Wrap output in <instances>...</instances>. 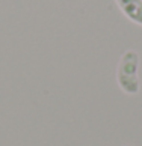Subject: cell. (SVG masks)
I'll use <instances>...</instances> for the list:
<instances>
[{"label": "cell", "instance_id": "cell-1", "mask_svg": "<svg viewBox=\"0 0 142 146\" xmlns=\"http://www.w3.org/2000/svg\"><path fill=\"white\" fill-rule=\"evenodd\" d=\"M139 54L135 50H127L121 56L117 66V82L121 90L127 95H138L141 84L138 77Z\"/></svg>", "mask_w": 142, "mask_h": 146}, {"label": "cell", "instance_id": "cell-2", "mask_svg": "<svg viewBox=\"0 0 142 146\" xmlns=\"http://www.w3.org/2000/svg\"><path fill=\"white\" fill-rule=\"evenodd\" d=\"M115 2L129 20L142 26V0H115Z\"/></svg>", "mask_w": 142, "mask_h": 146}, {"label": "cell", "instance_id": "cell-3", "mask_svg": "<svg viewBox=\"0 0 142 146\" xmlns=\"http://www.w3.org/2000/svg\"><path fill=\"white\" fill-rule=\"evenodd\" d=\"M125 146H130V145H125Z\"/></svg>", "mask_w": 142, "mask_h": 146}]
</instances>
